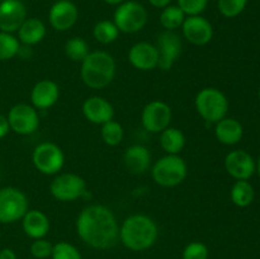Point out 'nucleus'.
<instances>
[{
  "instance_id": "nucleus-24",
  "label": "nucleus",
  "mask_w": 260,
  "mask_h": 259,
  "mask_svg": "<svg viewBox=\"0 0 260 259\" xmlns=\"http://www.w3.org/2000/svg\"><path fill=\"white\" fill-rule=\"evenodd\" d=\"M185 145V136L179 128L169 126L160 132V146L167 154L178 155Z\"/></svg>"
},
{
  "instance_id": "nucleus-12",
  "label": "nucleus",
  "mask_w": 260,
  "mask_h": 259,
  "mask_svg": "<svg viewBox=\"0 0 260 259\" xmlns=\"http://www.w3.org/2000/svg\"><path fill=\"white\" fill-rule=\"evenodd\" d=\"M159 51V63L157 68L162 71H168L173 68L175 61L182 53V41L174 30H164L157 37L156 45Z\"/></svg>"
},
{
  "instance_id": "nucleus-22",
  "label": "nucleus",
  "mask_w": 260,
  "mask_h": 259,
  "mask_svg": "<svg viewBox=\"0 0 260 259\" xmlns=\"http://www.w3.org/2000/svg\"><path fill=\"white\" fill-rule=\"evenodd\" d=\"M215 136L221 144L236 145L241 141L244 136V127L238 119L225 117L216 123Z\"/></svg>"
},
{
  "instance_id": "nucleus-38",
  "label": "nucleus",
  "mask_w": 260,
  "mask_h": 259,
  "mask_svg": "<svg viewBox=\"0 0 260 259\" xmlns=\"http://www.w3.org/2000/svg\"><path fill=\"white\" fill-rule=\"evenodd\" d=\"M150 4L152 5L154 8H165L168 7V5H170V3H172V0H149Z\"/></svg>"
},
{
  "instance_id": "nucleus-21",
  "label": "nucleus",
  "mask_w": 260,
  "mask_h": 259,
  "mask_svg": "<svg viewBox=\"0 0 260 259\" xmlns=\"http://www.w3.org/2000/svg\"><path fill=\"white\" fill-rule=\"evenodd\" d=\"M123 163L132 174H144L150 168L151 154L142 145H132L124 151Z\"/></svg>"
},
{
  "instance_id": "nucleus-14",
  "label": "nucleus",
  "mask_w": 260,
  "mask_h": 259,
  "mask_svg": "<svg viewBox=\"0 0 260 259\" xmlns=\"http://www.w3.org/2000/svg\"><path fill=\"white\" fill-rule=\"evenodd\" d=\"M78 7L70 0H58L48 12V22L53 29L58 32H65L73 28L78 22Z\"/></svg>"
},
{
  "instance_id": "nucleus-42",
  "label": "nucleus",
  "mask_w": 260,
  "mask_h": 259,
  "mask_svg": "<svg viewBox=\"0 0 260 259\" xmlns=\"http://www.w3.org/2000/svg\"><path fill=\"white\" fill-rule=\"evenodd\" d=\"M3 2V0H0V3H2Z\"/></svg>"
},
{
  "instance_id": "nucleus-27",
  "label": "nucleus",
  "mask_w": 260,
  "mask_h": 259,
  "mask_svg": "<svg viewBox=\"0 0 260 259\" xmlns=\"http://www.w3.org/2000/svg\"><path fill=\"white\" fill-rule=\"evenodd\" d=\"M119 30L112 20H101L93 28V36L102 45H109L118 38Z\"/></svg>"
},
{
  "instance_id": "nucleus-31",
  "label": "nucleus",
  "mask_w": 260,
  "mask_h": 259,
  "mask_svg": "<svg viewBox=\"0 0 260 259\" xmlns=\"http://www.w3.org/2000/svg\"><path fill=\"white\" fill-rule=\"evenodd\" d=\"M248 0H218L217 8L226 18H235L245 10Z\"/></svg>"
},
{
  "instance_id": "nucleus-36",
  "label": "nucleus",
  "mask_w": 260,
  "mask_h": 259,
  "mask_svg": "<svg viewBox=\"0 0 260 259\" xmlns=\"http://www.w3.org/2000/svg\"><path fill=\"white\" fill-rule=\"evenodd\" d=\"M9 131H10V126H9V122H8V118L5 116H3V114H0V139L7 136Z\"/></svg>"
},
{
  "instance_id": "nucleus-11",
  "label": "nucleus",
  "mask_w": 260,
  "mask_h": 259,
  "mask_svg": "<svg viewBox=\"0 0 260 259\" xmlns=\"http://www.w3.org/2000/svg\"><path fill=\"white\" fill-rule=\"evenodd\" d=\"M10 130L18 135H30L37 131L40 126V116L33 106L20 103L12 107L8 113Z\"/></svg>"
},
{
  "instance_id": "nucleus-25",
  "label": "nucleus",
  "mask_w": 260,
  "mask_h": 259,
  "mask_svg": "<svg viewBox=\"0 0 260 259\" xmlns=\"http://www.w3.org/2000/svg\"><path fill=\"white\" fill-rule=\"evenodd\" d=\"M231 201L238 207H248L253 203L255 190L249 180H236L230 192Z\"/></svg>"
},
{
  "instance_id": "nucleus-1",
  "label": "nucleus",
  "mask_w": 260,
  "mask_h": 259,
  "mask_svg": "<svg viewBox=\"0 0 260 259\" xmlns=\"http://www.w3.org/2000/svg\"><path fill=\"white\" fill-rule=\"evenodd\" d=\"M79 238L94 249L113 248L119 239V226L114 213L102 205L86 206L76 218Z\"/></svg>"
},
{
  "instance_id": "nucleus-9",
  "label": "nucleus",
  "mask_w": 260,
  "mask_h": 259,
  "mask_svg": "<svg viewBox=\"0 0 260 259\" xmlns=\"http://www.w3.org/2000/svg\"><path fill=\"white\" fill-rule=\"evenodd\" d=\"M53 198L61 202H73L86 193V183L80 175L74 173L58 174L50 184Z\"/></svg>"
},
{
  "instance_id": "nucleus-19",
  "label": "nucleus",
  "mask_w": 260,
  "mask_h": 259,
  "mask_svg": "<svg viewBox=\"0 0 260 259\" xmlns=\"http://www.w3.org/2000/svg\"><path fill=\"white\" fill-rule=\"evenodd\" d=\"M60 98V88L53 80H41L30 91V102L36 109H48Z\"/></svg>"
},
{
  "instance_id": "nucleus-40",
  "label": "nucleus",
  "mask_w": 260,
  "mask_h": 259,
  "mask_svg": "<svg viewBox=\"0 0 260 259\" xmlns=\"http://www.w3.org/2000/svg\"><path fill=\"white\" fill-rule=\"evenodd\" d=\"M256 172H258V175H259V178H260V156H259V159H258V163H256Z\"/></svg>"
},
{
  "instance_id": "nucleus-13",
  "label": "nucleus",
  "mask_w": 260,
  "mask_h": 259,
  "mask_svg": "<svg viewBox=\"0 0 260 259\" xmlns=\"http://www.w3.org/2000/svg\"><path fill=\"white\" fill-rule=\"evenodd\" d=\"M182 32L185 40L194 46L207 45L213 37L212 24L202 15H190L185 18Z\"/></svg>"
},
{
  "instance_id": "nucleus-7",
  "label": "nucleus",
  "mask_w": 260,
  "mask_h": 259,
  "mask_svg": "<svg viewBox=\"0 0 260 259\" xmlns=\"http://www.w3.org/2000/svg\"><path fill=\"white\" fill-rule=\"evenodd\" d=\"M28 211V198L18 188L0 189V223H13L22 220Z\"/></svg>"
},
{
  "instance_id": "nucleus-3",
  "label": "nucleus",
  "mask_w": 260,
  "mask_h": 259,
  "mask_svg": "<svg viewBox=\"0 0 260 259\" xmlns=\"http://www.w3.org/2000/svg\"><path fill=\"white\" fill-rule=\"evenodd\" d=\"M80 75L84 84L91 89H103L116 76V61L106 51H94L81 61Z\"/></svg>"
},
{
  "instance_id": "nucleus-2",
  "label": "nucleus",
  "mask_w": 260,
  "mask_h": 259,
  "mask_svg": "<svg viewBox=\"0 0 260 259\" xmlns=\"http://www.w3.org/2000/svg\"><path fill=\"white\" fill-rule=\"evenodd\" d=\"M159 230L151 217L146 215H131L119 228V240L129 250L142 251L150 249L156 241Z\"/></svg>"
},
{
  "instance_id": "nucleus-30",
  "label": "nucleus",
  "mask_w": 260,
  "mask_h": 259,
  "mask_svg": "<svg viewBox=\"0 0 260 259\" xmlns=\"http://www.w3.org/2000/svg\"><path fill=\"white\" fill-rule=\"evenodd\" d=\"M20 50V42L12 33L0 30V61H7L18 55Z\"/></svg>"
},
{
  "instance_id": "nucleus-4",
  "label": "nucleus",
  "mask_w": 260,
  "mask_h": 259,
  "mask_svg": "<svg viewBox=\"0 0 260 259\" xmlns=\"http://www.w3.org/2000/svg\"><path fill=\"white\" fill-rule=\"evenodd\" d=\"M188 174V168L184 159L179 155H169L160 157L151 169L152 179L160 187H177L184 182Z\"/></svg>"
},
{
  "instance_id": "nucleus-32",
  "label": "nucleus",
  "mask_w": 260,
  "mask_h": 259,
  "mask_svg": "<svg viewBox=\"0 0 260 259\" xmlns=\"http://www.w3.org/2000/svg\"><path fill=\"white\" fill-rule=\"evenodd\" d=\"M52 259H81L80 251L74 246L73 244L66 243V241H60L55 244L51 254Z\"/></svg>"
},
{
  "instance_id": "nucleus-41",
  "label": "nucleus",
  "mask_w": 260,
  "mask_h": 259,
  "mask_svg": "<svg viewBox=\"0 0 260 259\" xmlns=\"http://www.w3.org/2000/svg\"><path fill=\"white\" fill-rule=\"evenodd\" d=\"M258 96H259V99H260V86H259V90H258Z\"/></svg>"
},
{
  "instance_id": "nucleus-17",
  "label": "nucleus",
  "mask_w": 260,
  "mask_h": 259,
  "mask_svg": "<svg viewBox=\"0 0 260 259\" xmlns=\"http://www.w3.org/2000/svg\"><path fill=\"white\" fill-rule=\"evenodd\" d=\"M128 61L137 70H154L159 63V51H157L156 46L152 43H135L128 51Z\"/></svg>"
},
{
  "instance_id": "nucleus-33",
  "label": "nucleus",
  "mask_w": 260,
  "mask_h": 259,
  "mask_svg": "<svg viewBox=\"0 0 260 259\" xmlns=\"http://www.w3.org/2000/svg\"><path fill=\"white\" fill-rule=\"evenodd\" d=\"M208 0H178V7L187 17L201 15L206 10Z\"/></svg>"
},
{
  "instance_id": "nucleus-8",
  "label": "nucleus",
  "mask_w": 260,
  "mask_h": 259,
  "mask_svg": "<svg viewBox=\"0 0 260 259\" xmlns=\"http://www.w3.org/2000/svg\"><path fill=\"white\" fill-rule=\"evenodd\" d=\"M32 161L36 169L45 175H55L65 164V155L61 147L53 142H42L35 147Z\"/></svg>"
},
{
  "instance_id": "nucleus-35",
  "label": "nucleus",
  "mask_w": 260,
  "mask_h": 259,
  "mask_svg": "<svg viewBox=\"0 0 260 259\" xmlns=\"http://www.w3.org/2000/svg\"><path fill=\"white\" fill-rule=\"evenodd\" d=\"M53 244H51L50 241L46 240L45 238L42 239H36L35 241L30 245V254L33 255V258L36 259H47L50 258L51 254H52Z\"/></svg>"
},
{
  "instance_id": "nucleus-26",
  "label": "nucleus",
  "mask_w": 260,
  "mask_h": 259,
  "mask_svg": "<svg viewBox=\"0 0 260 259\" xmlns=\"http://www.w3.org/2000/svg\"><path fill=\"white\" fill-rule=\"evenodd\" d=\"M187 15L183 13L178 5H168L162 8L160 13V24L165 28V30H177L182 28Z\"/></svg>"
},
{
  "instance_id": "nucleus-10",
  "label": "nucleus",
  "mask_w": 260,
  "mask_h": 259,
  "mask_svg": "<svg viewBox=\"0 0 260 259\" xmlns=\"http://www.w3.org/2000/svg\"><path fill=\"white\" fill-rule=\"evenodd\" d=\"M173 112L169 104L162 101H152L142 109L141 122L144 128L151 134H160L170 126Z\"/></svg>"
},
{
  "instance_id": "nucleus-15",
  "label": "nucleus",
  "mask_w": 260,
  "mask_h": 259,
  "mask_svg": "<svg viewBox=\"0 0 260 259\" xmlns=\"http://www.w3.org/2000/svg\"><path fill=\"white\" fill-rule=\"evenodd\" d=\"M226 172L236 180H249L256 170L253 156L244 150H234L225 157Z\"/></svg>"
},
{
  "instance_id": "nucleus-37",
  "label": "nucleus",
  "mask_w": 260,
  "mask_h": 259,
  "mask_svg": "<svg viewBox=\"0 0 260 259\" xmlns=\"http://www.w3.org/2000/svg\"><path fill=\"white\" fill-rule=\"evenodd\" d=\"M0 259H17V254L9 248H4L0 250Z\"/></svg>"
},
{
  "instance_id": "nucleus-20",
  "label": "nucleus",
  "mask_w": 260,
  "mask_h": 259,
  "mask_svg": "<svg viewBox=\"0 0 260 259\" xmlns=\"http://www.w3.org/2000/svg\"><path fill=\"white\" fill-rule=\"evenodd\" d=\"M22 228L25 235L33 240L42 239L50 231V220L42 211L28 210L22 218Z\"/></svg>"
},
{
  "instance_id": "nucleus-23",
  "label": "nucleus",
  "mask_w": 260,
  "mask_h": 259,
  "mask_svg": "<svg viewBox=\"0 0 260 259\" xmlns=\"http://www.w3.org/2000/svg\"><path fill=\"white\" fill-rule=\"evenodd\" d=\"M46 36V25L38 18H27L18 29V40L24 45L33 46L40 43Z\"/></svg>"
},
{
  "instance_id": "nucleus-16",
  "label": "nucleus",
  "mask_w": 260,
  "mask_h": 259,
  "mask_svg": "<svg viewBox=\"0 0 260 259\" xmlns=\"http://www.w3.org/2000/svg\"><path fill=\"white\" fill-rule=\"evenodd\" d=\"M27 19V9L20 0H3L0 3V30L13 33Z\"/></svg>"
},
{
  "instance_id": "nucleus-5",
  "label": "nucleus",
  "mask_w": 260,
  "mask_h": 259,
  "mask_svg": "<svg viewBox=\"0 0 260 259\" xmlns=\"http://www.w3.org/2000/svg\"><path fill=\"white\" fill-rule=\"evenodd\" d=\"M198 114L205 121L217 123L225 118L229 111V99L216 88H203L198 91L194 101Z\"/></svg>"
},
{
  "instance_id": "nucleus-34",
  "label": "nucleus",
  "mask_w": 260,
  "mask_h": 259,
  "mask_svg": "<svg viewBox=\"0 0 260 259\" xmlns=\"http://www.w3.org/2000/svg\"><path fill=\"white\" fill-rule=\"evenodd\" d=\"M208 248L201 241L189 243L183 250V259H208Z\"/></svg>"
},
{
  "instance_id": "nucleus-18",
  "label": "nucleus",
  "mask_w": 260,
  "mask_h": 259,
  "mask_svg": "<svg viewBox=\"0 0 260 259\" xmlns=\"http://www.w3.org/2000/svg\"><path fill=\"white\" fill-rule=\"evenodd\" d=\"M83 114L94 124H104L114 117V108L103 96L93 95L83 103Z\"/></svg>"
},
{
  "instance_id": "nucleus-28",
  "label": "nucleus",
  "mask_w": 260,
  "mask_h": 259,
  "mask_svg": "<svg viewBox=\"0 0 260 259\" xmlns=\"http://www.w3.org/2000/svg\"><path fill=\"white\" fill-rule=\"evenodd\" d=\"M101 136L102 140L104 141V144H107L108 146H117V145L121 144L122 140H123V127H122V124L119 123V122L111 119V121L102 124Z\"/></svg>"
},
{
  "instance_id": "nucleus-6",
  "label": "nucleus",
  "mask_w": 260,
  "mask_h": 259,
  "mask_svg": "<svg viewBox=\"0 0 260 259\" xmlns=\"http://www.w3.org/2000/svg\"><path fill=\"white\" fill-rule=\"evenodd\" d=\"M113 22L119 32L136 33L144 29L147 23V10L135 0H126L117 5L113 15Z\"/></svg>"
},
{
  "instance_id": "nucleus-39",
  "label": "nucleus",
  "mask_w": 260,
  "mask_h": 259,
  "mask_svg": "<svg viewBox=\"0 0 260 259\" xmlns=\"http://www.w3.org/2000/svg\"><path fill=\"white\" fill-rule=\"evenodd\" d=\"M104 3H107V4L109 5H119L122 4L123 2H126V0H103Z\"/></svg>"
},
{
  "instance_id": "nucleus-29",
  "label": "nucleus",
  "mask_w": 260,
  "mask_h": 259,
  "mask_svg": "<svg viewBox=\"0 0 260 259\" xmlns=\"http://www.w3.org/2000/svg\"><path fill=\"white\" fill-rule=\"evenodd\" d=\"M89 52L88 43L81 37H73L65 43V55L74 62H81Z\"/></svg>"
}]
</instances>
